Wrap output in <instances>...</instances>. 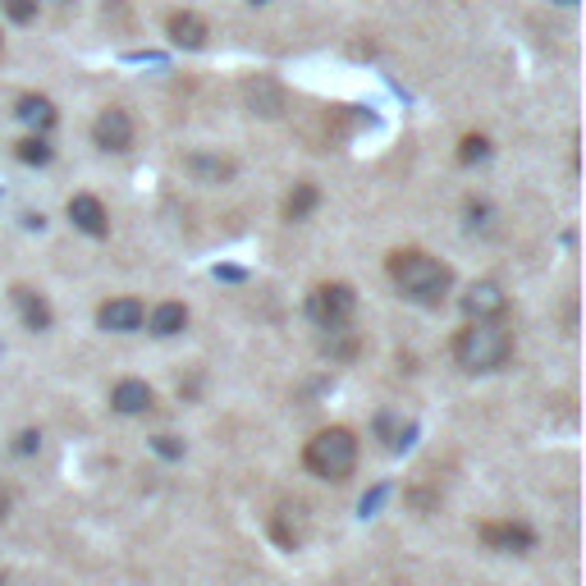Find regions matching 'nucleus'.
Wrapping results in <instances>:
<instances>
[{"label":"nucleus","instance_id":"8","mask_svg":"<svg viewBox=\"0 0 586 586\" xmlns=\"http://www.w3.org/2000/svg\"><path fill=\"white\" fill-rule=\"evenodd\" d=\"M481 541L490 550H500V554H528L536 545V532L528 528V522H486Z\"/></svg>","mask_w":586,"mask_h":586},{"label":"nucleus","instance_id":"26","mask_svg":"<svg viewBox=\"0 0 586 586\" xmlns=\"http://www.w3.org/2000/svg\"><path fill=\"white\" fill-rule=\"evenodd\" d=\"M560 6H577V0H560Z\"/></svg>","mask_w":586,"mask_h":586},{"label":"nucleus","instance_id":"22","mask_svg":"<svg viewBox=\"0 0 586 586\" xmlns=\"http://www.w3.org/2000/svg\"><path fill=\"white\" fill-rule=\"evenodd\" d=\"M468 225L472 230H486L490 225V206L486 202H468Z\"/></svg>","mask_w":586,"mask_h":586},{"label":"nucleus","instance_id":"7","mask_svg":"<svg viewBox=\"0 0 586 586\" xmlns=\"http://www.w3.org/2000/svg\"><path fill=\"white\" fill-rule=\"evenodd\" d=\"M142 321H147V307L138 298H110L97 307V326L115 330V334H134V330H142Z\"/></svg>","mask_w":586,"mask_h":586},{"label":"nucleus","instance_id":"3","mask_svg":"<svg viewBox=\"0 0 586 586\" xmlns=\"http://www.w3.org/2000/svg\"><path fill=\"white\" fill-rule=\"evenodd\" d=\"M302 462H307V472L321 481H349L358 468V436L349 426H326L307 440Z\"/></svg>","mask_w":586,"mask_h":586},{"label":"nucleus","instance_id":"13","mask_svg":"<svg viewBox=\"0 0 586 586\" xmlns=\"http://www.w3.org/2000/svg\"><path fill=\"white\" fill-rule=\"evenodd\" d=\"M151 404H157V394H151L147 381H119V385L110 390V408H115L119 417H138V413H147Z\"/></svg>","mask_w":586,"mask_h":586},{"label":"nucleus","instance_id":"27","mask_svg":"<svg viewBox=\"0 0 586 586\" xmlns=\"http://www.w3.org/2000/svg\"><path fill=\"white\" fill-rule=\"evenodd\" d=\"M253 6H266V0H253Z\"/></svg>","mask_w":586,"mask_h":586},{"label":"nucleus","instance_id":"17","mask_svg":"<svg viewBox=\"0 0 586 586\" xmlns=\"http://www.w3.org/2000/svg\"><path fill=\"white\" fill-rule=\"evenodd\" d=\"M321 193H317V183H294V193L285 202V221H307V215L317 211Z\"/></svg>","mask_w":586,"mask_h":586},{"label":"nucleus","instance_id":"10","mask_svg":"<svg viewBox=\"0 0 586 586\" xmlns=\"http://www.w3.org/2000/svg\"><path fill=\"white\" fill-rule=\"evenodd\" d=\"M10 298H14V307H19V317H23V326L28 330H51V321H55V312H51V302L38 294V289H28V285H14L10 289Z\"/></svg>","mask_w":586,"mask_h":586},{"label":"nucleus","instance_id":"6","mask_svg":"<svg viewBox=\"0 0 586 586\" xmlns=\"http://www.w3.org/2000/svg\"><path fill=\"white\" fill-rule=\"evenodd\" d=\"M504 289L496 280H477L468 294H462V317L468 321H500L504 317Z\"/></svg>","mask_w":586,"mask_h":586},{"label":"nucleus","instance_id":"2","mask_svg":"<svg viewBox=\"0 0 586 586\" xmlns=\"http://www.w3.org/2000/svg\"><path fill=\"white\" fill-rule=\"evenodd\" d=\"M513 353V334L500 321H468L454 334V358L462 372L486 376V372H500Z\"/></svg>","mask_w":586,"mask_h":586},{"label":"nucleus","instance_id":"9","mask_svg":"<svg viewBox=\"0 0 586 586\" xmlns=\"http://www.w3.org/2000/svg\"><path fill=\"white\" fill-rule=\"evenodd\" d=\"M70 221H74V230L87 234V238H106V234H110V215H106L102 198H92V193H74V198H70Z\"/></svg>","mask_w":586,"mask_h":586},{"label":"nucleus","instance_id":"11","mask_svg":"<svg viewBox=\"0 0 586 586\" xmlns=\"http://www.w3.org/2000/svg\"><path fill=\"white\" fill-rule=\"evenodd\" d=\"M14 115H19L33 134H42V138L55 129V119H60V115H55V102H51V97H38V92H23V97L14 102Z\"/></svg>","mask_w":586,"mask_h":586},{"label":"nucleus","instance_id":"25","mask_svg":"<svg viewBox=\"0 0 586 586\" xmlns=\"http://www.w3.org/2000/svg\"><path fill=\"white\" fill-rule=\"evenodd\" d=\"M6 509H10V496H6V486H0V518H6Z\"/></svg>","mask_w":586,"mask_h":586},{"label":"nucleus","instance_id":"4","mask_svg":"<svg viewBox=\"0 0 586 586\" xmlns=\"http://www.w3.org/2000/svg\"><path fill=\"white\" fill-rule=\"evenodd\" d=\"M358 312V294L353 285H317L312 294H307V317H312L321 330H334V326H349Z\"/></svg>","mask_w":586,"mask_h":586},{"label":"nucleus","instance_id":"19","mask_svg":"<svg viewBox=\"0 0 586 586\" xmlns=\"http://www.w3.org/2000/svg\"><path fill=\"white\" fill-rule=\"evenodd\" d=\"M458 161H462V166H481V161H490V138L468 134V138L458 142Z\"/></svg>","mask_w":586,"mask_h":586},{"label":"nucleus","instance_id":"5","mask_svg":"<svg viewBox=\"0 0 586 586\" xmlns=\"http://www.w3.org/2000/svg\"><path fill=\"white\" fill-rule=\"evenodd\" d=\"M92 142H97L102 151H129L134 147V119H129V110L106 106L97 115V125H92Z\"/></svg>","mask_w":586,"mask_h":586},{"label":"nucleus","instance_id":"18","mask_svg":"<svg viewBox=\"0 0 586 586\" xmlns=\"http://www.w3.org/2000/svg\"><path fill=\"white\" fill-rule=\"evenodd\" d=\"M14 151H19V161H23V166H51V157H55V147H51L42 134H28Z\"/></svg>","mask_w":586,"mask_h":586},{"label":"nucleus","instance_id":"1","mask_svg":"<svg viewBox=\"0 0 586 586\" xmlns=\"http://www.w3.org/2000/svg\"><path fill=\"white\" fill-rule=\"evenodd\" d=\"M390 280L398 285L404 298H413L422 307H440L445 294L454 289V270L422 248H398V253H390Z\"/></svg>","mask_w":586,"mask_h":586},{"label":"nucleus","instance_id":"15","mask_svg":"<svg viewBox=\"0 0 586 586\" xmlns=\"http://www.w3.org/2000/svg\"><path fill=\"white\" fill-rule=\"evenodd\" d=\"M183 326H189V307L183 302H161V307H151V317H147V330L161 334V339L179 334Z\"/></svg>","mask_w":586,"mask_h":586},{"label":"nucleus","instance_id":"14","mask_svg":"<svg viewBox=\"0 0 586 586\" xmlns=\"http://www.w3.org/2000/svg\"><path fill=\"white\" fill-rule=\"evenodd\" d=\"M243 97H248V110L253 115H266V119H275L285 110V92L275 87L270 78H253L248 87H243Z\"/></svg>","mask_w":586,"mask_h":586},{"label":"nucleus","instance_id":"12","mask_svg":"<svg viewBox=\"0 0 586 586\" xmlns=\"http://www.w3.org/2000/svg\"><path fill=\"white\" fill-rule=\"evenodd\" d=\"M166 33H170V42H174L179 51H202V46H206V19L193 14V10H179V14H170Z\"/></svg>","mask_w":586,"mask_h":586},{"label":"nucleus","instance_id":"24","mask_svg":"<svg viewBox=\"0 0 586 586\" xmlns=\"http://www.w3.org/2000/svg\"><path fill=\"white\" fill-rule=\"evenodd\" d=\"M381 500H385V486H376L372 496H362V504H358V509H362V518H366V513H376V509H381Z\"/></svg>","mask_w":586,"mask_h":586},{"label":"nucleus","instance_id":"21","mask_svg":"<svg viewBox=\"0 0 586 586\" xmlns=\"http://www.w3.org/2000/svg\"><path fill=\"white\" fill-rule=\"evenodd\" d=\"M151 449H157L161 458H183V445L174 436H157V440H151Z\"/></svg>","mask_w":586,"mask_h":586},{"label":"nucleus","instance_id":"16","mask_svg":"<svg viewBox=\"0 0 586 586\" xmlns=\"http://www.w3.org/2000/svg\"><path fill=\"white\" fill-rule=\"evenodd\" d=\"M183 170H189L193 179H202V183H225V179H234V161H225V157H189L183 161Z\"/></svg>","mask_w":586,"mask_h":586},{"label":"nucleus","instance_id":"20","mask_svg":"<svg viewBox=\"0 0 586 586\" xmlns=\"http://www.w3.org/2000/svg\"><path fill=\"white\" fill-rule=\"evenodd\" d=\"M6 14L14 23H33L38 19V0H6Z\"/></svg>","mask_w":586,"mask_h":586},{"label":"nucleus","instance_id":"23","mask_svg":"<svg viewBox=\"0 0 586 586\" xmlns=\"http://www.w3.org/2000/svg\"><path fill=\"white\" fill-rule=\"evenodd\" d=\"M38 445H42V436H38V430H19L14 454H38Z\"/></svg>","mask_w":586,"mask_h":586}]
</instances>
